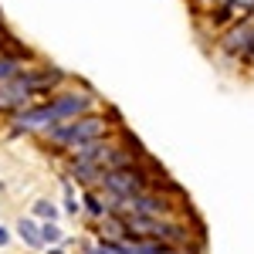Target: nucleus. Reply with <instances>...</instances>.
<instances>
[{
	"mask_svg": "<svg viewBox=\"0 0 254 254\" xmlns=\"http://www.w3.org/2000/svg\"><path fill=\"white\" fill-rule=\"evenodd\" d=\"M136 159H142V156H139L132 146H126L122 139L102 136L95 142H85L78 149H71V176L78 183H85V187H95L105 173L122 170V166H129Z\"/></svg>",
	"mask_w": 254,
	"mask_h": 254,
	"instance_id": "1",
	"label": "nucleus"
},
{
	"mask_svg": "<svg viewBox=\"0 0 254 254\" xmlns=\"http://www.w3.org/2000/svg\"><path fill=\"white\" fill-rule=\"evenodd\" d=\"M92 105H95V98L88 95V92H64V95L48 98L38 109L17 112L14 116V126L24 129V132H44V129H51L58 122H68V119H75V116L92 112Z\"/></svg>",
	"mask_w": 254,
	"mask_h": 254,
	"instance_id": "2",
	"label": "nucleus"
},
{
	"mask_svg": "<svg viewBox=\"0 0 254 254\" xmlns=\"http://www.w3.org/2000/svg\"><path fill=\"white\" fill-rule=\"evenodd\" d=\"M102 193H109V207L122 200V196H132V193H142V190H163V187H170L166 180H159L156 170L149 166V163H129V166H122V170H112V173H105L102 180L95 183Z\"/></svg>",
	"mask_w": 254,
	"mask_h": 254,
	"instance_id": "3",
	"label": "nucleus"
},
{
	"mask_svg": "<svg viewBox=\"0 0 254 254\" xmlns=\"http://www.w3.org/2000/svg\"><path fill=\"white\" fill-rule=\"evenodd\" d=\"M44 136L51 146H61V149H78L85 142H95L102 136H112V122L105 116H92V112H85V116H75L68 119V122H58V126H51V129H44Z\"/></svg>",
	"mask_w": 254,
	"mask_h": 254,
	"instance_id": "4",
	"label": "nucleus"
},
{
	"mask_svg": "<svg viewBox=\"0 0 254 254\" xmlns=\"http://www.w3.org/2000/svg\"><path fill=\"white\" fill-rule=\"evenodd\" d=\"M163 190H173L176 187H163ZM112 214H136V217H170L173 214V200L170 196H163L159 190H142V193H132V196H122L116 200L112 207H109Z\"/></svg>",
	"mask_w": 254,
	"mask_h": 254,
	"instance_id": "5",
	"label": "nucleus"
},
{
	"mask_svg": "<svg viewBox=\"0 0 254 254\" xmlns=\"http://www.w3.org/2000/svg\"><path fill=\"white\" fill-rule=\"evenodd\" d=\"M220 48L227 55H237V58H251L254 55V10H248L244 20H237L234 27L220 38Z\"/></svg>",
	"mask_w": 254,
	"mask_h": 254,
	"instance_id": "6",
	"label": "nucleus"
},
{
	"mask_svg": "<svg viewBox=\"0 0 254 254\" xmlns=\"http://www.w3.org/2000/svg\"><path fill=\"white\" fill-rule=\"evenodd\" d=\"M34 98H38V92L20 78V75L0 81V112H14V116H17L27 105H34Z\"/></svg>",
	"mask_w": 254,
	"mask_h": 254,
	"instance_id": "7",
	"label": "nucleus"
},
{
	"mask_svg": "<svg viewBox=\"0 0 254 254\" xmlns=\"http://www.w3.org/2000/svg\"><path fill=\"white\" fill-rule=\"evenodd\" d=\"M17 234L24 237V244H27V248H41V244H44V241H41V227L31 220V217H20Z\"/></svg>",
	"mask_w": 254,
	"mask_h": 254,
	"instance_id": "8",
	"label": "nucleus"
},
{
	"mask_svg": "<svg viewBox=\"0 0 254 254\" xmlns=\"http://www.w3.org/2000/svg\"><path fill=\"white\" fill-rule=\"evenodd\" d=\"M20 71V58H10V55H0V81L14 78Z\"/></svg>",
	"mask_w": 254,
	"mask_h": 254,
	"instance_id": "9",
	"label": "nucleus"
},
{
	"mask_svg": "<svg viewBox=\"0 0 254 254\" xmlns=\"http://www.w3.org/2000/svg\"><path fill=\"white\" fill-rule=\"evenodd\" d=\"M41 241H44V244H58V241H61V227L55 224V220H44V227H41Z\"/></svg>",
	"mask_w": 254,
	"mask_h": 254,
	"instance_id": "10",
	"label": "nucleus"
},
{
	"mask_svg": "<svg viewBox=\"0 0 254 254\" xmlns=\"http://www.w3.org/2000/svg\"><path fill=\"white\" fill-rule=\"evenodd\" d=\"M34 214L44 217V220H55V217H58V207H55L51 200H38V203H34Z\"/></svg>",
	"mask_w": 254,
	"mask_h": 254,
	"instance_id": "11",
	"label": "nucleus"
},
{
	"mask_svg": "<svg viewBox=\"0 0 254 254\" xmlns=\"http://www.w3.org/2000/svg\"><path fill=\"white\" fill-rule=\"evenodd\" d=\"M85 207H88V214H92V217H105V214H109V207H102L98 193H88V196H85Z\"/></svg>",
	"mask_w": 254,
	"mask_h": 254,
	"instance_id": "12",
	"label": "nucleus"
},
{
	"mask_svg": "<svg viewBox=\"0 0 254 254\" xmlns=\"http://www.w3.org/2000/svg\"><path fill=\"white\" fill-rule=\"evenodd\" d=\"M64 203H68V210H71V214H78V203H75V193H71V187L64 190Z\"/></svg>",
	"mask_w": 254,
	"mask_h": 254,
	"instance_id": "13",
	"label": "nucleus"
},
{
	"mask_svg": "<svg viewBox=\"0 0 254 254\" xmlns=\"http://www.w3.org/2000/svg\"><path fill=\"white\" fill-rule=\"evenodd\" d=\"M7 241H10V234H7V227H0V248H3Z\"/></svg>",
	"mask_w": 254,
	"mask_h": 254,
	"instance_id": "14",
	"label": "nucleus"
}]
</instances>
